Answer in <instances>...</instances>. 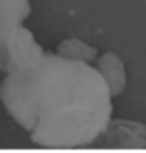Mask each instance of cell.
Returning <instances> with one entry per match:
<instances>
[{"label": "cell", "instance_id": "cell-1", "mask_svg": "<svg viewBox=\"0 0 146 153\" xmlns=\"http://www.w3.org/2000/svg\"><path fill=\"white\" fill-rule=\"evenodd\" d=\"M34 76L37 105V120L31 130L34 142L44 147H79L106 131L112 94L96 69L59 55H45Z\"/></svg>", "mask_w": 146, "mask_h": 153}, {"label": "cell", "instance_id": "cell-2", "mask_svg": "<svg viewBox=\"0 0 146 153\" xmlns=\"http://www.w3.org/2000/svg\"><path fill=\"white\" fill-rule=\"evenodd\" d=\"M37 69V67H36ZM34 71L23 74H8L0 89L5 108L26 130H33L37 120L36 76Z\"/></svg>", "mask_w": 146, "mask_h": 153}, {"label": "cell", "instance_id": "cell-3", "mask_svg": "<svg viewBox=\"0 0 146 153\" xmlns=\"http://www.w3.org/2000/svg\"><path fill=\"white\" fill-rule=\"evenodd\" d=\"M44 58L40 45L23 25L17 27L0 45V69L6 74L34 71Z\"/></svg>", "mask_w": 146, "mask_h": 153}, {"label": "cell", "instance_id": "cell-4", "mask_svg": "<svg viewBox=\"0 0 146 153\" xmlns=\"http://www.w3.org/2000/svg\"><path fill=\"white\" fill-rule=\"evenodd\" d=\"M106 141L118 147H145L146 149V127L131 122H115L107 125Z\"/></svg>", "mask_w": 146, "mask_h": 153}, {"label": "cell", "instance_id": "cell-5", "mask_svg": "<svg viewBox=\"0 0 146 153\" xmlns=\"http://www.w3.org/2000/svg\"><path fill=\"white\" fill-rule=\"evenodd\" d=\"M28 13V0H0V45L17 27L22 25Z\"/></svg>", "mask_w": 146, "mask_h": 153}, {"label": "cell", "instance_id": "cell-6", "mask_svg": "<svg viewBox=\"0 0 146 153\" xmlns=\"http://www.w3.org/2000/svg\"><path fill=\"white\" fill-rule=\"evenodd\" d=\"M96 71L101 74L112 95H118L120 92H123L124 86H126V72H124V64L121 58L117 53H104L98 61Z\"/></svg>", "mask_w": 146, "mask_h": 153}, {"label": "cell", "instance_id": "cell-7", "mask_svg": "<svg viewBox=\"0 0 146 153\" xmlns=\"http://www.w3.org/2000/svg\"><path fill=\"white\" fill-rule=\"evenodd\" d=\"M58 55L61 58L70 59V61H81V62H89L96 56V50L82 42L79 39H65L58 48Z\"/></svg>", "mask_w": 146, "mask_h": 153}]
</instances>
